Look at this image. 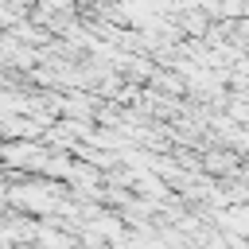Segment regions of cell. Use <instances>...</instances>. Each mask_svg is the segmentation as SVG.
<instances>
[{
	"label": "cell",
	"mask_w": 249,
	"mask_h": 249,
	"mask_svg": "<svg viewBox=\"0 0 249 249\" xmlns=\"http://www.w3.org/2000/svg\"><path fill=\"white\" fill-rule=\"evenodd\" d=\"M233 167H237V160L230 152H210L206 156V171H233Z\"/></svg>",
	"instance_id": "6da1fadb"
},
{
	"label": "cell",
	"mask_w": 249,
	"mask_h": 249,
	"mask_svg": "<svg viewBox=\"0 0 249 249\" xmlns=\"http://www.w3.org/2000/svg\"><path fill=\"white\" fill-rule=\"evenodd\" d=\"M230 121H249V101H230Z\"/></svg>",
	"instance_id": "7a4b0ae2"
}]
</instances>
